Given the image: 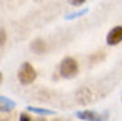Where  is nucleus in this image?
I'll use <instances>...</instances> for the list:
<instances>
[{
	"mask_svg": "<svg viewBox=\"0 0 122 121\" xmlns=\"http://www.w3.org/2000/svg\"><path fill=\"white\" fill-rule=\"evenodd\" d=\"M17 76H19V81H20V84L26 85V84H31V82L36 81L37 72H36V68H34V67L31 65L30 62H23V64L20 65V68H19Z\"/></svg>",
	"mask_w": 122,
	"mask_h": 121,
	"instance_id": "nucleus-1",
	"label": "nucleus"
},
{
	"mask_svg": "<svg viewBox=\"0 0 122 121\" xmlns=\"http://www.w3.org/2000/svg\"><path fill=\"white\" fill-rule=\"evenodd\" d=\"M71 5H74V6H79V5H83L85 3V0H68Z\"/></svg>",
	"mask_w": 122,
	"mask_h": 121,
	"instance_id": "nucleus-12",
	"label": "nucleus"
},
{
	"mask_svg": "<svg viewBox=\"0 0 122 121\" xmlns=\"http://www.w3.org/2000/svg\"><path fill=\"white\" fill-rule=\"evenodd\" d=\"M91 99H93V95H91V90H90V88L82 87L76 92V101H77L79 104H82V106L88 104Z\"/></svg>",
	"mask_w": 122,
	"mask_h": 121,
	"instance_id": "nucleus-5",
	"label": "nucleus"
},
{
	"mask_svg": "<svg viewBox=\"0 0 122 121\" xmlns=\"http://www.w3.org/2000/svg\"><path fill=\"white\" fill-rule=\"evenodd\" d=\"M31 50H33L36 55H43V53L46 51V44H45L42 39H37V40H34V42L31 44Z\"/></svg>",
	"mask_w": 122,
	"mask_h": 121,
	"instance_id": "nucleus-7",
	"label": "nucleus"
},
{
	"mask_svg": "<svg viewBox=\"0 0 122 121\" xmlns=\"http://www.w3.org/2000/svg\"><path fill=\"white\" fill-rule=\"evenodd\" d=\"M76 116L83 121H107V113L102 115L94 110H79V112H76Z\"/></svg>",
	"mask_w": 122,
	"mask_h": 121,
	"instance_id": "nucleus-3",
	"label": "nucleus"
},
{
	"mask_svg": "<svg viewBox=\"0 0 122 121\" xmlns=\"http://www.w3.org/2000/svg\"><path fill=\"white\" fill-rule=\"evenodd\" d=\"M2 78H3V75H2V73H0V81H2Z\"/></svg>",
	"mask_w": 122,
	"mask_h": 121,
	"instance_id": "nucleus-15",
	"label": "nucleus"
},
{
	"mask_svg": "<svg viewBox=\"0 0 122 121\" xmlns=\"http://www.w3.org/2000/svg\"><path fill=\"white\" fill-rule=\"evenodd\" d=\"M122 42V27H114L107 34V44L108 45H117Z\"/></svg>",
	"mask_w": 122,
	"mask_h": 121,
	"instance_id": "nucleus-4",
	"label": "nucleus"
},
{
	"mask_svg": "<svg viewBox=\"0 0 122 121\" xmlns=\"http://www.w3.org/2000/svg\"><path fill=\"white\" fill-rule=\"evenodd\" d=\"M86 12H88V8H83L81 9V11H74V12H70V14H66V20H73V19H76V17H81V16H85Z\"/></svg>",
	"mask_w": 122,
	"mask_h": 121,
	"instance_id": "nucleus-9",
	"label": "nucleus"
},
{
	"mask_svg": "<svg viewBox=\"0 0 122 121\" xmlns=\"http://www.w3.org/2000/svg\"><path fill=\"white\" fill-rule=\"evenodd\" d=\"M30 112H34V113H39V115H56L54 110H50V109H43V107H28Z\"/></svg>",
	"mask_w": 122,
	"mask_h": 121,
	"instance_id": "nucleus-8",
	"label": "nucleus"
},
{
	"mask_svg": "<svg viewBox=\"0 0 122 121\" xmlns=\"http://www.w3.org/2000/svg\"><path fill=\"white\" fill-rule=\"evenodd\" d=\"M59 72H60V76L63 78H74L79 72V65L73 58H65L60 62V67H59Z\"/></svg>",
	"mask_w": 122,
	"mask_h": 121,
	"instance_id": "nucleus-2",
	"label": "nucleus"
},
{
	"mask_svg": "<svg viewBox=\"0 0 122 121\" xmlns=\"http://www.w3.org/2000/svg\"><path fill=\"white\" fill-rule=\"evenodd\" d=\"M15 109V103L6 96H0V110L2 112H9V110Z\"/></svg>",
	"mask_w": 122,
	"mask_h": 121,
	"instance_id": "nucleus-6",
	"label": "nucleus"
},
{
	"mask_svg": "<svg viewBox=\"0 0 122 121\" xmlns=\"http://www.w3.org/2000/svg\"><path fill=\"white\" fill-rule=\"evenodd\" d=\"M51 121H62L60 118H54V120H51Z\"/></svg>",
	"mask_w": 122,
	"mask_h": 121,
	"instance_id": "nucleus-14",
	"label": "nucleus"
},
{
	"mask_svg": "<svg viewBox=\"0 0 122 121\" xmlns=\"http://www.w3.org/2000/svg\"><path fill=\"white\" fill-rule=\"evenodd\" d=\"M5 42H6V33H5L3 28H0V47H2Z\"/></svg>",
	"mask_w": 122,
	"mask_h": 121,
	"instance_id": "nucleus-10",
	"label": "nucleus"
},
{
	"mask_svg": "<svg viewBox=\"0 0 122 121\" xmlns=\"http://www.w3.org/2000/svg\"><path fill=\"white\" fill-rule=\"evenodd\" d=\"M19 121H31V118H30V115H26V113H20Z\"/></svg>",
	"mask_w": 122,
	"mask_h": 121,
	"instance_id": "nucleus-11",
	"label": "nucleus"
},
{
	"mask_svg": "<svg viewBox=\"0 0 122 121\" xmlns=\"http://www.w3.org/2000/svg\"><path fill=\"white\" fill-rule=\"evenodd\" d=\"M36 121H46V120H45V118H37Z\"/></svg>",
	"mask_w": 122,
	"mask_h": 121,
	"instance_id": "nucleus-13",
	"label": "nucleus"
}]
</instances>
